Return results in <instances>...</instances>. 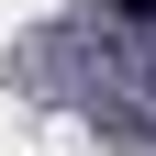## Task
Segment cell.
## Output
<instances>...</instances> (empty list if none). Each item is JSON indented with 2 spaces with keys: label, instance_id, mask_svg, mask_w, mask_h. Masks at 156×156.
Segmentation results:
<instances>
[{
  "label": "cell",
  "instance_id": "cell-1",
  "mask_svg": "<svg viewBox=\"0 0 156 156\" xmlns=\"http://www.w3.org/2000/svg\"><path fill=\"white\" fill-rule=\"evenodd\" d=\"M112 11H123V23H156V0H112Z\"/></svg>",
  "mask_w": 156,
  "mask_h": 156
}]
</instances>
